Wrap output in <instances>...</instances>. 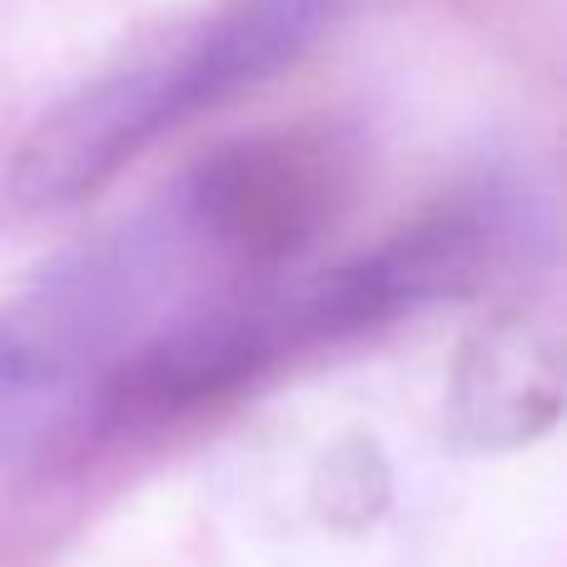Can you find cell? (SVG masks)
Returning <instances> with one entry per match:
<instances>
[{
    "mask_svg": "<svg viewBox=\"0 0 567 567\" xmlns=\"http://www.w3.org/2000/svg\"><path fill=\"white\" fill-rule=\"evenodd\" d=\"M339 10L343 0H225L189 35L110 70L50 110L10 169V195L25 209L90 199L155 140L289 70Z\"/></svg>",
    "mask_w": 567,
    "mask_h": 567,
    "instance_id": "cell-1",
    "label": "cell"
},
{
    "mask_svg": "<svg viewBox=\"0 0 567 567\" xmlns=\"http://www.w3.org/2000/svg\"><path fill=\"white\" fill-rule=\"evenodd\" d=\"M343 159L303 130L245 135L185 175L169 229L229 275H269L319 245L343 205Z\"/></svg>",
    "mask_w": 567,
    "mask_h": 567,
    "instance_id": "cell-2",
    "label": "cell"
},
{
    "mask_svg": "<svg viewBox=\"0 0 567 567\" xmlns=\"http://www.w3.org/2000/svg\"><path fill=\"white\" fill-rule=\"evenodd\" d=\"M513 229L518 225L498 195H463L413 219L383 245L284 293L293 349L379 329L439 299H463L493 275Z\"/></svg>",
    "mask_w": 567,
    "mask_h": 567,
    "instance_id": "cell-3",
    "label": "cell"
},
{
    "mask_svg": "<svg viewBox=\"0 0 567 567\" xmlns=\"http://www.w3.org/2000/svg\"><path fill=\"white\" fill-rule=\"evenodd\" d=\"M563 363L548 329L498 313L463 339L449 379V429L468 449H518L558 423Z\"/></svg>",
    "mask_w": 567,
    "mask_h": 567,
    "instance_id": "cell-4",
    "label": "cell"
},
{
    "mask_svg": "<svg viewBox=\"0 0 567 567\" xmlns=\"http://www.w3.org/2000/svg\"><path fill=\"white\" fill-rule=\"evenodd\" d=\"M10 383H30V369H25V359L16 353V343L0 333V393H6Z\"/></svg>",
    "mask_w": 567,
    "mask_h": 567,
    "instance_id": "cell-5",
    "label": "cell"
}]
</instances>
